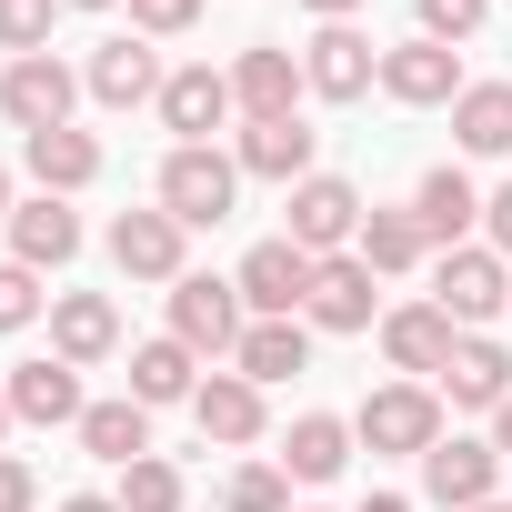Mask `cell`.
<instances>
[{"instance_id":"6da1fadb","label":"cell","mask_w":512,"mask_h":512,"mask_svg":"<svg viewBox=\"0 0 512 512\" xmlns=\"http://www.w3.org/2000/svg\"><path fill=\"white\" fill-rule=\"evenodd\" d=\"M161 211H171L181 231H221V221L241 211V161L211 151V141L171 151V161H161Z\"/></svg>"},{"instance_id":"7a4b0ae2","label":"cell","mask_w":512,"mask_h":512,"mask_svg":"<svg viewBox=\"0 0 512 512\" xmlns=\"http://www.w3.org/2000/svg\"><path fill=\"white\" fill-rule=\"evenodd\" d=\"M241 332H251L241 282H221V272H181V282H171V342H191L201 362H231Z\"/></svg>"},{"instance_id":"3957f363","label":"cell","mask_w":512,"mask_h":512,"mask_svg":"<svg viewBox=\"0 0 512 512\" xmlns=\"http://www.w3.org/2000/svg\"><path fill=\"white\" fill-rule=\"evenodd\" d=\"M352 442L362 452H392V462H422L442 442V392L432 382H382L362 412H352Z\"/></svg>"},{"instance_id":"277c9868","label":"cell","mask_w":512,"mask_h":512,"mask_svg":"<svg viewBox=\"0 0 512 512\" xmlns=\"http://www.w3.org/2000/svg\"><path fill=\"white\" fill-rule=\"evenodd\" d=\"M432 302H442L462 332H482V322L512 312V262H502L492 241H462V251H442V262H432Z\"/></svg>"},{"instance_id":"5b68a950","label":"cell","mask_w":512,"mask_h":512,"mask_svg":"<svg viewBox=\"0 0 512 512\" xmlns=\"http://www.w3.org/2000/svg\"><path fill=\"white\" fill-rule=\"evenodd\" d=\"M282 211H292V221H282V241H302L312 262H332V251H352V241H362V191H352L342 171L292 181V191H282Z\"/></svg>"},{"instance_id":"8992f818","label":"cell","mask_w":512,"mask_h":512,"mask_svg":"<svg viewBox=\"0 0 512 512\" xmlns=\"http://www.w3.org/2000/svg\"><path fill=\"white\" fill-rule=\"evenodd\" d=\"M231 282H241L251 322H302V302H312V251L272 231V241H251V251H241V272H231Z\"/></svg>"},{"instance_id":"52a82bcc","label":"cell","mask_w":512,"mask_h":512,"mask_svg":"<svg viewBox=\"0 0 512 512\" xmlns=\"http://www.w3.org/2000/svg\"><path fill=\"white\" fill-rule=\"evenodd\" d=\"M71 101H81V71L51 61V51H31V61L0 71V121H11L21 141H31V131H71Z\"/></svg>"},{"instance_id":"ba28073f","label":"cell","mask_w":512,"mask_h":512,"mask_svg":"<svg viewBox=\"0 0 512 512\" xmlns=\"http://www.w3.org/2000/svg\"><path fill=\"white\" fill-rule=\"evenodd\" d=\"M312 332H382V272L362 262V251H332V262H312V302H302Z\"/></svg>"},{"instance_id":"9c48e42d","label":"cell","mask_w":512,"mask_h":512,"mask_svg":"<svg viewBox=\"0 0 512 512\" xmlns=\"http://www.w3.org/2000/svg\"><path fill=\"white\" fill-rule=\"evenodd\" d=\"M302 81H312V101H362V91H382V51H372V31L322 21V31L302 41Z\"/></svg>"},{"instance_id":"30bf717a","label":"cell","mask_w":512,"mask_h":512,"mask_svg":"<svg viewBox=\"0 0 512 512\" xmlns=\"http://www.w3.org/2000/svg\"><path fill=\"white\" fill-rule=\"evenodd\" d=\"M382 91H392L402 111H452L472 81H462V51H452V41H422V31H412V41L382 51Z\"/></svg>"},{"instance_id":"8fae6325","label":"cell","mask_w":512,"mask_h":512,"mask_svg":"<svg viewBox=\"0 0 512 512\" xmlns=\"http://www.w3.org/2000/svg\"><path fill=\"white\" fill-rule=\"evenodd\" d=\"M111 262H121V282H161V292H171V282L191 272V231H181L161 201H151V211H121V221H111Z\"/></svg>"},{"instance_id":"7c38bea8","label":"cell","mask_w":512,"mask_h":512,"mask_svg":"<svg viewBox=\"0 0 512 512\" xmlns=\"http://www.w3.org/2000/svg\"><path fill=\"white\" fill-rule=\"evenodd\" d=\"M161 81H171V71H161V51H151L141 31H111V41L81 61V91H91L101 111H141V101H161Z\"/></svg>"},{"instance_id":"4fadbf2b","label":"cell","mask_w":512,"mask_h":512,"mask_svg":"<svg viewBox=\"0 0 512 512\" xmlns=\"http://www.w3.org/2000/svg\"><path fill=\"white\" fill-rule=\"evenodd\" d=\"M151 111H161V131H171V151H191V141H211L221 121H241V101H231V71H211V61H191V71H171Z\"/></svg>"},{"instance_id":"5bb4252c","label":"cell","mask_w":512,"mask_h":512,"mask_svg":"<svg viewBox=\"0 0 512 512\" xmlns=\"http://www.w3.org/2000/svg\"><path fill=\"white\" fill-rule=\"evenodd\" d=\"M452 342H462V322H452L442 302H392V312H382V362H392L402 382H442Z\"/></svg>"},{"instance_id":"9a60e30c","label":"cell","mask_w":512,"mask_h":512,"mask_svg":"<svg viewBox=\"0 0 512 512\" xmlns=\"http://www.w3.org/2000/svg\"><path fill=\"white\" fill-rule=\"evenodd\" d=\"M422 492H432L442 512H482V502H502V452H492V442L442 432V442L422 452Z\"/></svg>"},{"instance_id":"2e32d148","label":"cell","mask_w":512,"mask_h":512,"mask_svg":"<svg viewBox=\"0 0 512 512\" xmlns=\"http://www.w3.org/2000/svg\"><path fill=\"white\" fill-rule=\"evenodd\" d=\"M231 101H241V121H292V111L312 101V81H302V51H282V41H251V51L231 61Z\"/></svg>"},{"instance_id":"e0dca14e","label":"cell","mask_w":512,"mask_h":512,"mask_svg":"<svg viewBox=\"0 0 512 512\" xmlns=\"http://www.w3.org/2000/svg\"><path fill=\"white\" fill-rule=\"evenodd\" d=\"M11 422H31V432H61V422H81L91 402H81V362H61V352H31V362H11Z\"/></svg>"},{"instance_id":"ac0fdd59","label":"cell","mask_w":512,"mask_h":512,"mask_svg":"<svg viewBox=\"0 0 512 512\" xmlns=\"http://www.w3.org/2000/svg\"><path fill=\"white\" fill-rule=\"evenodd\" d=\"M191 422H201V442H221V452H251L272 432V402H262V382H241V372H201V392H191Z\"/></svg>"},{"instance_id":"d6986e66","label":"cell","mask_w":512,"mask_h":512,"mask_svg":"<svg viewBox=\"0 0 512 512\" xmlns=\"http://www.w3.org/2000/svg\"><path fill=\"white\" fill-rule=\"evenodd\" d=\"M231 161H241V181H282V191H292V181H312L322 131H312L302 111H292V121H241V151H231Z\"/></svg>"},{"instance_id":"ffe728a7","label":"cell","mask_w":512,"mask_h":512,"mask_svg":"<svg viewBox=\"0 0 512 512\" xmlns=\"http://www.w3.org/2000/svg\"><path fill=\"white\" fill-rule=\"evenodd\" d=\"M412 221H422V241L462 251V241L482 231V191H472V171H462V161H432V171L412 181Z\"/></svg>"},{"instance_id":"44dd1931","label":"cell","mask_w":512,"mask_h":512,"mask_svg":"<svg viewBox=\"0 0 512 512\" xmlns=\"http://www.w3.org/2000/svg\"><path fill=\"white\" fill-rule=\"evenodd\" d=\"M51 352L81 362V372H101V362L121 352V312H111V292H51Z\"/></svg>"},{"instance_id":"7402d4cb","label":"cell","mask_w":512,"mask_h":512,"mask_svg":"<svg viewBox=\"0 0 512 512\" xmlns=\"http://www.w3.org/2000/svg\"><path fill=\"white\" fill-rule=\"evenodd\" d=\"M442 402H452V412H502V402H512V352H502L492 332H462L452 362H442Z\"/></svg>"},{"instance_id":"603a6c76","label":"cell","mask_w":512,"mask_h":512,"mask_svg":"<svg viewBox=\"0 0 512 512\" xmlns=\"http://www.w3.org/2000/svg\"><path fill=\"white\" fill-rule=\"evenodd\" d=\"M71 251H81V211H71L61 191H31V201L11 211V262H21V272H61Z\"/></svg>"},{"instance_id":"cb8c5ba5","label":"cell","mask_w":512,"mask_h":512,"mask_svg":"<svg viewBox=\"0 0 512 512\" xmlns=\"http://www.w3.org/2000/svg\"><path fill=\"white\" fill-rule=\"evenodd\" d=\"M191 392H201V352H191V342H171V332H161V342H131V402H141V412L191 402Z\"/></svg>"},{"instance_id":"d4e9b609","label":"cell","mask_w":512,"mask_h":512,"mask_svg":"<svg viewBox=\"0 0 512 512\" xmlns=\"http://www.w3.org/2000/svg\"><path fill=\"white\" fill-rule=\"evenodd\" d=\"M71 432H81V452H91V462H111V472L151 462V412H141L131 392H121V402H91V412H81Z\"/></svg>"},{"instance_id":"484cf974","label":"cell","mask_w":512,"mask_h":512,"mask_svg":"<svg viewBox=\"0 0 512 512\" xmlns=\"http://www.w3.org/2000/svg\"><path fill=\"white\" fill-rule=\"evenodd\" d=\"M21 161H31V181H41V191H61V201L101 181V141H91V131H31V141H21Z\"/></svg>"},{"instance_id":"4316f807","label":"cell","mask_w":512,"mask_h":512,"mask_svg":"<svg viewBox=\"0 0 512 512\" xmlns=\"http://www.w3.org/2000/svg\"><path fill=\"white\" fill-rule=\"evenodd\" d=\"M231 372L272 392V382L312 372V332H302V322H251V332H241V352H231Z\"/></svg>"},{"instance_id":"83f0119b","label":"cell","mask_w":512,"mask_h":512,"mask_svg":"<svg viewBox=\"0 0 512 512\" xmlns=\"http://www.w3.org/2000/svg\"><path fill=\"white\" fill-rule=\"evenodd\" d=\"M342 462H352V422H342V412H302V422L282 432V472H292V482H332Z\"/></svg>"},{"instance_id":"f1b7e54d","label":"cell","mask_w":512,"mask_h":512,"mask_svg":"<svg viewBox=\"0 0 512 512\" xmlns=\"http://www.w3.org/2000/svg\"><path fill=\"white\" fill-rule=\"evenodd\" d=\"M452 141H462L472 161H502V151H512V81H472V91L452 101Z\"/></svg>"},{"instance_id":"f546056e","label":"cell","mask_w":512,"mask_h":512,"mask_svg":"<svg viewBox=\"0 0 512 512\" xmlns=\"http://www.w3.org/2000/svg\"><path fill=\"white\" fill-rule=\"evenodd\" d=\"M352 251H362L382 282H402V272H422V251H432V241H422L412 211H362V241H352Z\"/></svg>"},{"instance_id":"4dcf8cb0","label":"cell","mask_w":512,"mask_h":512,"mask_svg":"<svg viewBox=\"0 0 512 512\" xmlns=\"http://www.w3.org/2000/svg\"><path fill=\"white\" fill-rule=\"evenodd\" d=\"M111 502H121V512H181V502H191V482H181V462H161V452H151V462H131V472L111 482Z\"/></svg>"},{"instance_id":"1f68e13d","label":"cell","mask_w":512,"mask_h":512,"mask_svg":"<svg viewBox=\"0 0 512 512\" xmlns=\"http://www.w3.org/2000/svg\"><path fill=\"white\" fill-rule=\"evenodd\" d=\"M221 512H292V472L282 462H231L221 472Z\"/></svg>"},{"instance_id":"d6a6232c","label":"cell","mask_w":512,"mask_h":512,"mask_svg":"<svg viewBox=\"0 0 512 512\" xmlns=\"http://www.w3.org/2000/svg\"><path fill=\"white\" fill-rule=\"evenodd\" d=\"M51 21H61V0H0V51L11 61L51 51Z\"/></svg>"},{"instance_id":"836d02e7","label":"cell","mask_w":512,"mask_h":512,"mask_svg":"<svg viewBox=\"0 0 512 512\" xmlns=\"http://www.w3.org/2000/svg\"><path fill=\"white\" fill-rule=\"evenodd\" d=\"M51 312V292H41V272H21V262H0V332H31Z\"/></svg>"},{"instance_id":"e575fe53","label":"cell","mask_w":512,"mask_h":512,"mask_svg":"<svg viewBox=\"0 0 512 512\" xmlns=\"http://www.w3.org/2000/svg\"><path fill=\"white\" fill-rule=\"evenodd\" d=\"M482 21H492V0H422V41H452L462 51Z\"/></svg>"},{"instance_id":"d590c367","label":"cell","mask_w":512,"mask_h":512,"mask_svg":"<svg viewBox=\"0 0 512 512\" xmlns=\"http://www.w3.org/2000/svg\"><path fill=\"white\" fill-rule=\"evenodd\" d=\"M121 11H131L141 41H181V31L201 21V0H121Z\"/></svg>"},{"instance_id":"8d00e7d4","label":"cell","mask_w":512,"mask_h":512,"mask_svg":"<svg viewBox=\"0 0 512 512\" xmlns=\"http://www.w3.org/2000/svg\"><path fill=\"white\" fill-rule=\"evenodd\" d=\"M31 502H41V472L21 452H0V512H31Z\"/></svg>"},{"instance_id":"74e56055","label":"cell","mask_w":512,"mask_h":512,"mask_svg":"<svg viewBox=\"0 0 512 512\" xmlns=\"http://www.w3.org/2000/svg\"><path fill=\"white\" fill-rule=\"evenodd\" d=\"M482 241H492V251H502V262H512V181H502V191L482 201Z\"/></svg>"},{"instance_id":"f35d334b","label":"cell","mask_w":512,"mask_h":512,"mask_svg":"<svg viewBox=\"0 0 512 512\" xmlns=\"http://www.w3.org/2000/svg\"><path fill=\"white\" fill-rule=\"evenodd\" d=\"M302 11H312V21H362L372 0H302Z\"/></svg>"},{"instance_id":"ab89813d","label":"cell","mask_w":512,"mask_h":512,"mask_svg":"<svg viewBox=\"0 0 512 512\" xmlns=\"http://www.w3.org/2000/svg\"><path fill=\"white\" fill-rule=\"evenodd\" d=\"M492 452H502V462H512V402H502V412H492Z\"/></svg>"},{"instance_id":"60d3db41","label":"cell","mask_w":512,"mask_h":512,"mask_svg":"<svg viewBox=\"0 0 512 512\" xmlns=\"http://www.w3.org/2000/svg\"><path fill=\"white\" fill-rule=\"evenodd\" d=\"M61 512H121V502H111V492H71Z\"/></svg>"},{"instance_id":"b9f144b4","label":"cell","mask_w":512,"mask_h":512,"mask_svg":"<svg viewBox=\"0 0 512 512\" xmlns=\"http://www.w3.org/2000/svg\"><path fill=\"white\" fill-rule=\"evenodd\" d=\"M362 512H412V502L402 492H362Z\"/></svg>"},{"instance_id":"7bdbcfd3","label":"cell","mask_w":512,"mask_h":512,"mask_svg":"<svg viewBox=\"0 0 512 512\" xmlns=\"http://www.w3.org/2000/svg\"><path fill=\"white\" fill-rule=\"evenodd\" d=\"M61 11H121V0H61Z\"/></svg>"},{"instance_id":"ee69618b","label":"cell","mask_w":512,"mask_h":512,"mask_svg":"<svg viewBox=\"0 0 512 512\" xmlns=\"http://www.w3.org/2000/svg\"><path fill=\"white\" fill-rule=\"evenodd\" d=\"M11 211H21V201H11V171H0V221H11Z\"/></svg>"},{"instance_id":"f6af8a7d","label":"cell","mask_w":512,"mask_h":512,"mask_svg":"<svg viewBox=\"0 0 512 512\" xmlns=\"http://www.w3.org/2000/svg\"><path fill=\"white\" fill-rule=\"evenodd\" d=\"M0 442H11V392H0Z\"/></svg>"},{"instance_id":"bcb514c9","label":"cell","mask_w":512,"mask_h":512,"mask_svg":"<svg viewBox=\"0 0 512 512\" xmlns=\"http://www.w3.org/2000/svg\"><path fill=\"white\" fill-rule=\"evenodd\" d=\"M292 512H322V502H292Z\"/></svg>"},{"instance_id":"7dc6e473","label":"cell","mask_w":512,"mask_h":512,"mask_svg":"<svg viewBox=\"0 0 512 512\" xmlns=\"http://www.w3.org/2000/svg\"><path fill=\"white\" fill-rule=\"evenodd\" d=\"M482 512H512V502H482Z\"/></svg>"}]
</instances>
